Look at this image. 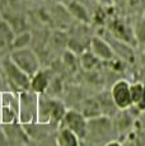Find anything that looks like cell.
I'll list each match as a JSON object with an SVG mask.
<instances>
[{
	"mask_svg": "<svg viewBox=\"0 0 145 146\" xmlns=\"http://www.w3.org/2000/svg\"><path fill=\"white\" fill-rule=\"evenodd\" d=\"M104 146H121V144L117 142V141H110V142H107Z\"/></svg>",
	"mask_w": 145,
	"mask_h": 146,
	"instance_id": "2e32d148",
	"label": "cell"
},
{
	"mask_svg": "<svg viewBox=\"0 0 145 146\" xmlns=\"http://www.w3.org/2000/svg\"><path fill=\"white\" fill-rule=\"evenodd\" d=\"M9 58L29 78H32L40 70V60L37 55L28 47L13 50Z\"/></svg>",
	"mask_w": 145,
	"mask_h": 146,
	"instance_id": "7a4b0ae2",
	"label": "cell"
},
{
	"mask_svg": "<svg viewBox=\"0 0 145 146\" xmlns=\"http://www.w3.org/2000/svg\"><path fill=\"white\" fill-rule=\"evenodd\" d=\"M111 33L112 36L118 41H122L127 44H131V42L135 40V36H134L132 31L130 29L124 22L121 21H115L111 23L110 26Z\"/></svg>",
	"mask_w": 145,
	"mask_h": 146,
	"instance_id": "52a82bcc",
	"label": "cell"
},
{
	"mask_svg": "<svg viewBox=\"0 0 145 146\" xmlns=\"http://www.w3.org/2000/svg\"><path fill=\"white\" fill-rule=\"evenodd\" d=\"M143 57H144V62H145V46H144V55H143Z\"/></svg>",
	"mask_w": 145,
	"mask_h": 146,
	"instance_id": "ac0fdd59",
	"label": "cell"
},
{
	"mask_svg": "<svg viewBox=\"0 0 145 146\" xmlns=\"http://www.w3.org/2000/svg\"><path fill=\"white\" fill-rule=\"evenodd\" d=\"M60 128H68L79 136V139L87 136V118L80 112L65 111L60 121Z\"/></svg>",
	"mask_w": 145,
	"mask_h": 146,
	"instance_id": "3957f363",
	"label": "cell"
},
{
	"mask_svg": "<svg viewBox=\"0 0 145 146\" xmlns=\"http://www.w3.org/2000/svg\"><path fill=\"white\" fill-rule=\"evenodd\" d=\"M99 61H101V60H99V58H97L90 51L83 53L82 57H80V64H82V66L84 67L85 70H88V71L96 69V67L98 66Z\"/></svg>",
	"mask_w": 145,
	"mask_h": 146,
	"instance_id": "5bb4252c",
	"label": "cell"
},
{
	"mask_svg": "<svg viewBox=\"0 0 145 146\" xmlns=\"http://www.w3.org/2000/svg\"><path fill=\"white\" fill-rule=\"evenodd\" d=\"M3 66H4V71L8 76V80L14 88H17L18 90H27L31 88V78L24 71H22L9 57L4 60Z\"/></svg>",
	"mask_w": 145,
	"mask_h": 146,
	"instance_id": "277c9868",
	"label": "cell"
},
{
	"mask_svg": "<svg viewBox=\"0 0 145 146\" xmlns=\"http://www.w3.org/2000/svg\"><path fill=\"white\" fill-rule=\"evenodd\" d=\"M101 3H104V4H110L111 3V0H99Z\"/></svg>",
	"mask_w": 145,
	"mask_h": 146,
	"instance_id": "e0dca14e",
	"label": "cell"
},
{
	"mask_svg": "<svg viewBox=\"0 0 145 146\" xmlns=\"http://www.w3.org/2000/svg\"><path fill=\"white\" fill-rule=\"evenodd\" d=\"M82 114L87 119L101 116V106H99L98 100H94V99L88 100V102L85 103V107H84V109H83Z\"/></svg>",
	"mask_w": 145,
	"mask_h": 146,
	"instance_id": "4fadbf2b",
	"label": "cell"
},
{
	"mask_svg": "<svg viewBox=\"0 0 145 146\" xmlns=\"http://www.w3.org/2000/svg\"><path fill=\"white\" fill-rule=\"evenodd\" d=\"M90 52L97 58L103 61H112L115 60L116 53L113 51L112 46L106 40L101 37H93L90 41Z\"/></svg>",
	"mask_w": 145,
	"mask_h": 146,
	"instance_id": "8992f818",
	"label": "cell"
},
{
	"mask_svg": "<svg viewBox=\"0 0 145 146\" xmlns=\"http://www.w3.org/2000/svg\"><path fill=\"white\" fill-rule=\"evenodd\" d=\"M69 12H70L71 15H74L78 21L83 22V23H88L89 22V15H88L87 9H85L80 3L72 1L71 4L69 5Z\"/></svg>",
	"mask_w": 145,
	"mask_h": 146,
	"instance_id": "7c38bea8",
	"label": "cell"
},
{
	"mask_svg": "<svg viewBox=\"0 0 145 146\" xmlns=\"http://www.w3.org/2000/svg\"><path fill=\"white\" fill-rule=\"evenodd\" d=\"M32 36L29 32H22L19 35L14 36V40L12 42V48H23V47H28V44L31 43Z\"/></svg>",
	"mask_w": 145,
	"mask_h": 146,
	"instance_id": "9a60e30c",
	"label": "cell"
},
{
	"mask_svg": "<svg viewBox=\"0 0 145 146\" xmlns=\"http://www.w3.org/2000/svg\"><path fill=\"white\" fill-rule=\"evenodd\" d=\"M111 99L113 104L121 111L130 108L132 106L130 95V83H127L126 80L116 81L111 89Z\"/></svg>",
	"mask_w": 145,
	"mask_h": 146,
	"instance_id": "5b68a950",
	"label": "cell"
},
{
	"mask_svg": "<svg viewBox=\"0 0 145 146\" xmlns=\"http://www.w3.org/2000/svg\"><path fill=\"white\" fill-rule=\"evenodd\" d=\"M64 113V106L59 100H52L45 97H41V99L37 100V118L41 123L54 122L60 125Z\"/></svg>",
	"mask_w": 145,
	"mask_h": 146,
	"instance_id": "6da1fadb",
	"label": "cell"
},
{
	"mask_svg": "<svg viewBox=\"0 0 145 146\" xmlns=\"http://www.w3.org/2000/svg\"><path fill=\"white\" fill-rule=\"evenodd\" d=\"M49 75L42 70H38L32 78H31V89L36 93H43L49 86Z\"/></svg>",
	"mask_w": 145,
	"mask_h": 146,
	"instance_id": "8fae6325",
	"label": "cell"
},
{
	"mask_svg": "<svg viewBox=\"0 0 145 146\" xmlns=\"http://www.w3.org/2000/svg\"><path fill=\"white\" fill-rule=\"evenodd\" d=\"M14 32L12 27L5 21L0 19V50L12 47V42L14 40Z\"/></svg>",
	"mask_w": 145,
	"mask_h": 146,
	"instance_id": "30bf717a",
	"label": "cell"
},
{
	"mask_svg": "<svg viewBox=\"0 0 145 146\" xmlns=\"http://www.w3.org/2000/svg\"><path fill=\"white\" fill-rule=\"evenodd\" d=\"M130 95L131 103L139 111H145V83H134L130 84Z\"/></svg>",
	"mask_w": 145,
	"mask_h": 146,
	"instance_id": "ba28073f",
	"label": "cell"
},
{
	"mask_svg": "<svg viewBox=\"0 0 145 146\" xmlns=\"http://www.w3.org/2000/svg\"><path fill=\"white\" fill-rule=\"evenodd\" d=\"M59 146H80V139L76 133L68 128H60L56 136Z\"/></svg>",
	"mask_w": 145,
	"mask_h": 146,
	"instance_id": "9c48e42d",
	"label": "cell"
}]
</instances>
